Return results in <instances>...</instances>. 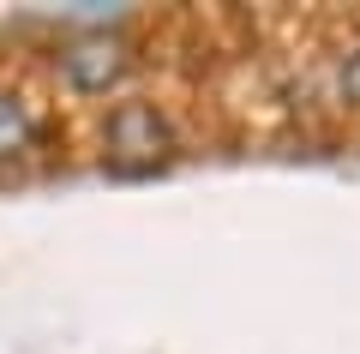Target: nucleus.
<instances>
[{
    "label": "nucleus",
    "instance_id": "f257e3e1",
    "mask_svg": "<svg viewBox=\"0 0 360 354\" xmlns=\"http://www.w3.org/2000/svg\"><path fill=\"white\" fill-rule=\"evenodd\" d=\"M103 151L108 175H156L174 156V127L150 96H127L103 114Z\"/></svg>",
    "mask_w": 360,
    "mask_h": 354
},
{
    "label": "nucleus",
    "instance_id": "f03ea898",
    "mask_svg": "<svg viewBox=\"0 0 360 354\" xmlns=\"http://www.w3.org/2000/svg\"><path fill=\"white\" fill-rule=\"evenodd\" d=\"M60 84L78 90V96H103L108 84L132 72V42L127 37H108V30H90V37H72L60 49Z\"/></svg>",
    "mask_w": 360,
    "mask_h": 354
},
{
    "label": "nucleus",
    "instance_id": "20e7f679",
    "mask_svg": "<svg viewBox=\"0 0 360 354\" xmlns=\"http://www.w3.org/2000/svg\"><path fill=\"white\" fill-rule=\"evenodd\" d=\"M336 90H342V102H354V108H360V42L342 54V66H336Z\"/></svg>",
    "mask_w": 360,
    "mask_h": 354
},
{
    "label": "nucleus",
    "instance_id": "7ed1b4c3",
    "mask_svg": "<svg viewBox=\"0 0 360 354\" xmlns=\"http://www.w3.org/2000/svg\"><path fill=\"white\" fill-rule=\"evenodd\" d=\"M42 144V114L25 90H0V175L18 168Z\"/></svg>",
    "mask_w": 360,
    "mask_h": 354
}]
</instances>
